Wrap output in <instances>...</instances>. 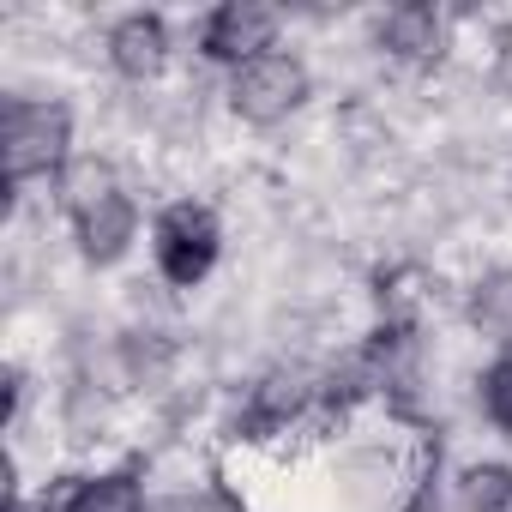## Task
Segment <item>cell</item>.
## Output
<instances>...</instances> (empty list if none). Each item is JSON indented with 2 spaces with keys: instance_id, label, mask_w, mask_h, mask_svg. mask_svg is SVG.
<instances>
[{
  "instance_id": "cell-4",
  "label": "cell",
  "mask_w": 512,
  "mask_h": 512,
  "mask_svg": "<svg viewBox=\"0 0 512 512\" xmlns=\"http://www.w3.org/2000/svg\"><path fill=\"white\" fill-rule=\"evenodd\" d=\"M193 43H199V61L235 73L247 61L284 49V13L278 7H260V0H223V7H211L193 25Z\"/></svg>"
},
{
  "instance_id": "cell-5",
  "label": "cell",
  "mask_w": 512,
  "mask_h": 512,
  "mask_svg": "<svg viewBox=\"0 0 512 512\" xmlns=\"http://www.w3.org/2000/svg\"><path fill=\"white\" fill-rule=\"evenodd\" d=\"M368 49H380V61H392L404 73H428L452 49V19L440 7H428V0H398V7L374 13Z\"/></svg>"
},
{
  "instance_id": "cell-7",
  "label": "cell",
  "mask_w": 512,
  "mask_h": 512,
  "mask_svg": "<svg viewBox=\"0 0 512 512\" xmlns=\"http://www.w3.org/2000/svg\"><path fill=\"white\" fill-rule=\"evenodd\" d=\"M67 223H73V247H79V260H85V266H97V272H109V266H121V260H127L133 241H139V199H133L127 187H109L103 199H91V205L67 211Z\"/></svg>"
},
{
  "instance_id": "cell-8",
  "label": "cell",
  "mask_w": 512,
  "mask_h": 512,
  "mask_svg": "<svg viewBox=\"0 0 512 512\" xmlns=\"http://www.w3.org/2000/svg\"><path fill=\"white\" fill-rule=\"evenodd\" d=\"M43 512H151V500H145V476L133 464H115V470L61 476L55 494H43Z\"/></svg>"
},
{
  "instance_id": "cell-2",
  "label": "cell",
  "mask_w": 512,
  "mask_h": 512,
  "mask_svg": "<svg viewBox=\"0 0 512 512\" xmlns=\"http://www.w3.org/2000/svg\"><path fill=\"white\" fill-rule=\"evenodd\" d=\"M223 260V223L205 199L181 193L151 217V266L169 290H199Z\"/></svg>"
},
{
  "instance_id": "cell-1",
  "label": "cell",
  "mask_w": 512,
  "mask_h": 512,
  "mask_svg": "<svg viewBox=\"0 0 512 512\" xmlns=\"http://www.w3.org/2000/svg\"><path fill=\"white\" fill-rule=\"evenodd\" d=\"M73 109L61 97H7V187L25 193L31 181H61L73 163Z\"/></svg>"
},
{
  "instance_id": "cell-10",
  "label": "cell",
  "mask_w": 512,
  "mask_h": 512,
  "mask_svg": "<svg viewBox=\"0 0 512 512\" xmlns=\"http://www.w3.org/2000/svg\"><path fill=\"white\" fill-rule=\"evenodd\" d=\"M452 500H458V512H512V464H500V458L464 464L452 482Z\"/></svg>"
},
{
  "instance_id": "cell-11",
  "label": "cell",
  "mask_w": 512,
  "mask_h": 512,
  "mask_svg": "<svg viewBox=\"0 0 512 512\" xmlns=\"http://www.w3.org/2000/svg\"><path fill=\"white\" fill-rule=\"evenodd\" d=\"M476 410H482V422L494 434L512 440V344L482 362V374H476Z\"/></svg>"
},
{
  "instance_id": "cell-6",
  "label": "cell",
  "mask_w": 512,
  "mask_h": 512,
  "mask_svg": "<svg viewBox=\"0 0 512 512\" xmlns=\"http://www.w3.org/2000/svg\"><path fill=\"white\" fill-rule=\"evenodd\" d=\"M103 61L121 85H157L175 61V37H169V19L163 13H121L109 31H103Z\"/></svg>"
},
{
  "instance_id": "cell-3",
  "label": "cell",
  "mask_w": 512,
  "mask_h": 512,
  "mask_svg": "<svg viewBox=\"0 0 512 512\" xmlns=\"http://www.w3.org/2000/svg\"><path fill=\"white\" fill-rule=\"evenodd\" d=\"M308 97H314V67H308L296 49H278V55L247 61V67H235L229 85H223V109H229L241 127H260V133L296 121V115L308 109Z\"/></svg>"
},
{
  "instance_id": "cell-12",
  "label": "cell",
  "mask_w": 512,
  "mask_h": 512,
  "mask_svg": "<svg viewBox=\"0 0 512 512\" xmlns=\"http://www.w3.org/2000/svg\"><path fill=\"white\" fill-rule=\"evenodd\" d=\"M488 73H494V91L512 97V19L494 25V43H488Z\"/></svg>"
},
{
  "instance_id": "cell-9",
  "label": "cell",
  "mask_w": 512,
  "mask_h": 512,
  "mask_svg": "<svg viewBox=\"0 0 512 512\" xmlns=\"http://www.w3.org/2000/svg\"><path fill=\"white\" fill-rule=\"evenodd\" d=\"M464 320H470V332L476 338H488V344H512V266H488V272H476L470 278V290H464Z\"/></svg>"
}]
</instances>
